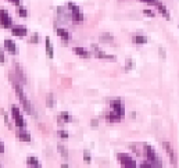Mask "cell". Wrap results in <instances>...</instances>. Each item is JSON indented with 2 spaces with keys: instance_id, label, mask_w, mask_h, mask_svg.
Segmentation results:
<instances>
[{
  "instance_id": "cell-1",
  "label": "cell",
  "mask_w": 179,
  "mask_h": 168,
  "mask_svg": "<svg viewBox=\"0 0 179 168\" xmlns=\"http://www.w3.org/2000/svg\"><path fill=\"white\" fill-rule=\"evenodd\" d=\"M13 85H14V89H15V92H17V96H18V99L21 100V103H22V106H24L25 111L31 113V103H29V100L27 99V96H25L24 90H22L20 86L17 85V83H13Z\"/></svg>"
},
{
  "instance_id": "cell-2",
  "label": "cell",
  "mask_w": 179,
  "mask_h": 168,
  "mask_svg": "<svg viewBox=\"0 0 179 168\" xmlns=\"http://www.w3.org/2000/svg\"><path fill=\"white\" fill-rule=\"evenodd\" d=\"M68 8L71 10V18L74 22H81L84 20V15H82L81 13V8H79V6H76L75 3H68Z\"/></svg>"
},
{
  "instance_id": "cell-3",
  "label": "cell",
  "mask_w": 179,
  "mask_h": 168,
  "mask_svg": "<svg viewBox=\"0 0 179 168\" xmlns=\"http://www.w3.org/2000/svg\"><path fill=\"white\" fill-rule=\"evenodd\" d=\"M11 115H13V118H14L15 125H17L20 129H25V121H24V118H22V115H21L18 107L13 106V107H11Z\"/></svg>"
},
{
  "instance_id": "cell-4",
  "label": "cell",
  "mask_w": 179,
  "mask_h": 168,
  "mask_svg": "<svg viewBox=\"0 0 179 168\" xmlns=\"http://www.w3.org/2000/svg\"><path fill=\"white\" fill-rule=\"evenodd\" d=\"M143 153H145V157L147 158V161L151 163V165H153V161H154L156 158H158V156L156 154V150L153 149V146H150L147 143L143 144Z\"/></svg>"
},
{
  "instance_id": "cell-5",
  "label": "cell",
  "mask_w": 179,
  "mask_h": 168,
  "mask_svg": "<svg viewBox=\"0 0 179 168\" xmlns=\"http://www.w3.org/2000/svg\"><path fill=\"white\" fill-rule=\"evenodd\" d=\"M117 157H118V160H120V163L122 167H136V161L132 160L130 156H128V154L120 153Z\"/></svg>"
},
{
  "instance_id": "cell-6",
  "label": "cell",
  "mask_w": 179,
  "mask_h": 168,
  "mask_svg": "<svg viewBox=\"0 0 179 168\" xmlns=\"http://www.w3.org/2000/svg\"><path fill=\"white\" fill-rule=\"evenodd\" d=\"M162 147H164L165 153L168 154L169 160H171V163H172V165H176V156H175V151H174V149H172L171 143H168V142H164V143H162Z\"/></svg>"
},
{
  "instance_id": "cell-7",
  "label": "cell",
  "mask_w": 179,
  "mask_h": 168,
  "mask_svg": "<svg viewBox=\"0 0 179 168\" xmlns=\"http://www.w3.org/2000/svg\"><path fill=\"white\" fill-rule=\"evenodd\" d=\"M92 47H93L95 56L97 57V59H100V60H108V61H115V56H111V54H107V53H104V51H100L96 45H93Z\"/></svg>"
},
{
  "instance_id": "cell-8",
  "label": "cell",
  "mask_w": 179,
  "mask_h": 168,
  "mask_svg": "<svg viewBox=\"0 0 179 168\" xmlns=\"http://www.w3.org/2000/svg\"><path fill=\"white\" fill-rule=\"evenodd\" d=\"M110 107H111V110L117 111L118 114H121V115L125 114V110H124V106H122V103H121V100H120V99L111 100V102H110Z\"/></svg>"
},
{
  "instance_id": "cell-9",
  "label": "cell",
  "mask_w": 179,
  "mask_h": 168,
  "mask_svg": "<svg viewBox=\"0 0 179 168\" xmlns=\"http://www.w3.org/2000/svg\"><path fill=\"white\" fill-rule=\"evenodd\" d=\"M0 14H2V27L3 28H10L11 25H13V21H11V18H10V15H8V13L2 8Z\"/></svg>"
},
{
  "instance_id": "cell-10",
  "label": "cell",
  "mask_w": 179,
  "mask_h": 168,
  "mask_svg": "<svg viewBox=\"0 0 179 168\" xmlns=\"http://www.w3.org/2000/svg\"><path fill=\"white\" fill-rule=\"evenodd\" d=\"M121 118H122V115L118 114L114 110H111L108 114H105V119H107L108 122H118V121H121Z\"/></svg>"
},
{
  "instance_id": "cell-11",
  "label": "cell",
  "mask_w": 179,
  "mask_h": 168,
  "mask_svg": "<svg viewBox=\"0 0 179 168\" xmlns=\"http://www.w3.org/2000/svg\"><path fill=\"white\" fill-rule=\"evenodd\" d=\"M154 6H156V7H157V10H158L160 13H161L162 15H164V18H165V20H169V18H171V15H169V11L167 10V8H165V6L162 4L161 2H158V0H157V2L154 3Z\"/></svg>"
},
{
  "instance_id": "cell-12",
  "label": "cell",
  "mask_w": 179,
  "mask_h": 168,
  "mask_svg": "<svg viewBox=\"0 0 179 168\" xmlns=\"http://www.w3.org/2000/svg\"><path fill=\"white\" fill-rule=\"evenodd\" d=\"M11 34L14 35V36H18V38L25 36V35H27V28L22 27V25H17V27H14L11 29Z\"/></svg>"
},
{
  "instance_id": "cell-13",
  "label": "cell",
  "mask_w": 179,
  "mask_h": 168,
  "mask_svg": "<svg viewBox=\"0 0 179 168\" xmlns=\"http://www.w3.org/2000/svg\"><path fill=\"white\" fill-rule=\"evenodd\" d=\"M72 50H74V53L76 56L82 57V59H89V57H90V53H89L88 50H85L84 47H74Z\"/></svg>"
},
{
  "instance_id": "cell-14",
  "label": "cell",
  "mask_w": 179,
  "mask_h": 168,
  "mask_svg": "<svg viewBox=\"0 0 179 168\" xmlns=\"http://www.w3.org/2000/svg\"><path fill=\"white\" fill-rule=\"evenodd\" d=\"M4 49L7 51H10L11 54H15L17 53V46L13 40H4Z\"/></svg>"
},
{
  "instance_id": "cell-15",
  "label": "cell",
  "mask_w": 179,
  "mask_h": 168,
  "mask_svg": "<svg viewBox=\"0 0 179 168\" xmlns=\"http://www.w3.org/2000/svg\"><path fill=\"white\" fill-rule=\"evenodd\" d=\"M44 43H46V54L49 59H53L54 57V51H53V45L52 42H50L49 38H46V40H44Z\"/></svg>"
},
{
  "instance_id": "cell-16",
  "label": "cell",
  "mask_w": 179,
  "mask_h": 168,
  "mask_svg": "<svg viewBox=\"0 0 179 168\" xmlns=\"http://www.w3.org/2000/svg\"><path fill=\"white\" fill-rule=\"evenodd\" d=\"M56 32H57V35H59L63 40H69V34L65 29H63V28H57Z\"/></svg>"
},
{
  "instance_id": "cell-17",
  "label": "cell",
  "mask_w": 179,
  "mask_h": 168,
  "mask_svg": "<svg viewBox=\"0 0 179 168\" xmlns=\"http://www.w3.org/2000/svg\"><path fill=\"white\" fill-rule=\"evenodd\" d=\"M18 139L21 142H31V135L28 132H24V129H21V132H18Z\"/></svg>"
},
{
  "instance_id": "cell-18",
  "label": "cell",
  "mask_w": 179,
  "mask_h": 168,
  "mask_svg": "<svg viewBox=\"0 0 179 168\" xmlns=\"http://www.w3.org/2000/svg\"><path fill=\"white\" fill-rule=\"evenodd\" d=\"M59 119H60V122H69L72 119V117H71V114H69V113L63 111L61 114L59 115Z\"/></svg>"
},
{
  "instance_id": "cell-19",
  "label": "cell",
  "mask_w": 179,
  "mask_h": 168,
  "mask_svg": "<svg viewBox=\"0 0 179 168\" xmlns=\"http://www.w3.org/2000/svg\"><path fill=\"white\" fill-rule=\"evenodd\" d=\"M27 164L28 165H31V167H40V164H39V161H38L36 157H28L27 158Z\"/></svg>"
},
{
  "instance_id": "cell-20",
  "label": "cell",
  "mask_w": 179,
  "mask_h": 168,
  "mask_svg": "<svg viewBox=\"0 0 179 168\" xmlns=\"http://www.w3.org/2000/svg\"><path fill=\"white\" fill-rule=\"evenodd\" d=\"M132 42L133 43H146V42H147V38L146 36H142V35H137V36H133L132 38Z\"/></svg>"
},
{
  "instance_id": "cell-21",
  "label": "cell",
  "mask_w": 179,
  "mask_h": 168,
  "mask_svg": "<svg viewBox=\"0 0 179 168\" xmlns=\"http://www.w3.org/2000/svg\"><path fill=\"white\" fill-rule=\"evenodd\" d=\"M113 40H114V38L111 36V35H108V34L100 35V42H108V43H111Z\"/></svg>"
},
{
  "instance_id": "cell-22",
  "label": "cell",
  "mask_w": 179,
  "mask_h": 168,
  "mask_svg": "<svg viewBox=\"0 0 179 168\" xmlns=\"http://www.w3.org/2000/svg\"><path fill=\"white\" fill-rule=\"evenodd\" d=\"M15 70H17V74H18V76H20V78H21V81H22V82H25V81H27V78H25L24 72H22L21 66H18V64H15Z\"/></svg>"
},
{
  "instance_id": "cell-23",
  "label": "cell",
  "mask_w": 179,
  "mask_h": 168,
  "mask_svg": "<svg viewBox=\"0 0 179 168\" xmlns=\"http://www.w3.org/2000/svg\"><path fill=\"white\" fill-rule=\"evenodd\" d=\"M57 150H59L60 153H61V156H63L64 158L68 157V151H67L65 146H63V144H59V146H57Z\"/></svg>"
},
{
  "instance_id": "cell-24",
  "label": "cell",
  "mask_w": 179,
  "mask_h": 168,
  "mask_svg": "<svg viewBox=\"0 0 179 168\" xmlns=\"http://www.w3.org/2000/svg\"><path fill=\"white\" fill-rule=\"evenodd\" d=\"M46 103H47V106H49L50 108L54 107V99H53V95H52V93H49V96H47Z\"/></svg>"
},
{
  "instance_id": "cell-25",
  "label": "cell",
  "mask_w": 179,
  "mask_h": 168,
  "mask_svg": "<svg viewBox=\"0 0 179 168\" xmlns=\"http://www.w3.org/2000/svg\"><path fill=\"white\" fill-rule=\"evenodd\" d=\"M84 160H85V163H86V164L90 163V154H89V151H88V150H85V151H84Z\"/></svg>"
},
{
  "instance_id": "cell-26",
  "label": "cell",
  "mask_w": 179,
  "mask_h": 168,
  "mask_svg": "<svg viewBox=\"0 0 179 168\" xmlns=\"http://www.w3.org/2000/svg\"><path fill=\"white\" fill-rule=\"evenodd\" d=\"M18 14H20L21 17H27V15H28V11L25 10L24 7H20V8H18Z\"/></svg>"
},
{
  "instance_id": "cell-27",
  "label": "cell",
  "mask_w": 179,
  "mask_h": 168,
  "mask_svg": "<svg viewBox=\"0 0 179 168\" xmlns=\"http://www.w3.org/2000/svg\"><path fill=\"white\" fill-rule=\"evenodd\" d=\"M59 136L61 139H67V138H68V134H67L65 131H59Z\"/></svg>"
},
{
  "instance_id": "cell-28",
  "label": "cell",
  "mask_w": 179,
  "mask_h": 168,
  "mask_svg": "<svg viewBox=\"0 0 179 168\" xmlns=\"http://www.w3.org/2000/svg\"><path fill=\"white\" fill-rule=\"evenodd\" d=\"M143 14H145V15H147V17H150V18H153V17H154V13H153V11H150V10H143Z\"/></svg>"
},
{
  "instance_id": "cell-29",
  "label": "cell",
  "mask_w": 179,
  "mask_h": 168,
  "mask_svg": "<svg viewBox=\"0 0 179 168\" xmlns=\"http://www.w3.org/2000/svg\"><path fill=\"white\" fill-rule=\"evenodd\" d=\"M31 42H32V43H35V42L38 43V42H39V38H38V35H33V36H32V39H31Z\"/></svg>"
},
{
  "instance_id": "cell-30",
  "label": "cell",
  "mask_w": 179,
  "mask_h": 168,
  "mask_svg": "<svg viewBox=\"0 0 179 168\" xmlns=\"http://www.w3.org/2000/svg\"><path fill=\"white\" fill-rule=\"evenodd\" d=\"M0 61H2V64L4 63V54H3V50H0Z\"/></svg>"
},
{
  "instance_id": "cell-31",
  "label": "cell",
  "mask_w": 179,
  "mask_h": 168,
  "mask_svg": "<svg viewBox=\"0 0 179 168\" xmlns=\"http://www.w3.org/2000/svg\"><path fill=\"white\" fill-rule=\"evenodd\" d=\"M8 2H11L13 4H15V6H20V2H21V0H8Z\"/></svg>"
},
{
  "instance_id": "cell-32",
  "label": "cell",
  "mask_w": 179,
  "mask_h": 168,
  "mask_svg": "<svg viewBox=\"0 0 179 168\" xmlns=\"http://www.w3.org/2000/svg\"><path fill=\"white\" fill-rule=\"evenodd\" d=\"M90 124H92V127H93L95 129H96V128H97V121H96V119H93V121H92V122H90Z\"/></svg>"
},
{
  "instance_id": "cell-33",
  "label": "cell",
  "mask_w": 179,
  "mask_h": 168,
  "mask_svg": "<svg viewBox=\"0 0 179 168\" xmlns=\"http://www.w3.org/2000/svg\"><path fill=\"white\" fill-rule=\"evenodd\" d=\"M140 2H145V3H153V4H154V3L157 2V0H140Z\"/></svg>"
},
{
  "instance_id": "cell-34",
  "label": "cell",
  "mask_w": 179,
  "mask_h": 168,
  "mask_svg": "<svg viewBox=\"0 0 179 168\" xmlns=\"http://www.w3.org/2000/svg\"><path fill=\"white\" fill-rule=\"evenodd\" d=\"M4 151V144H3V142H0V153H3Z\"/></svg>"
},
{
  "instance_id": "cell-35",
  "label": "cell",
  "mask_w": 179,
  "mask_h": 168,
  "mask_svg": "<svg viewBox=\"0 0 179 168\" xmlns=\"http://www.w3.org/2000/svg\"><path fill=\"white\" fill-rule=\"evenodd\" d=\"M130 67H132V61H130V60H129V61H128V66L125 67V70H129V68H130Z\"/></svg>"
}]
</instances>
